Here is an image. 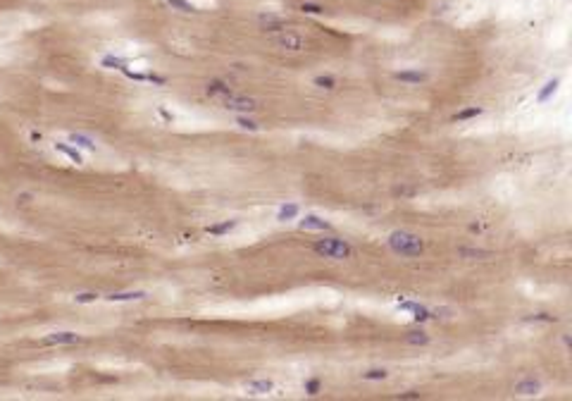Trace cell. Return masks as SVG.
Wrapping results in <instances>:
<instances>
[{
    "label": "cell",
    "mask_w": 572,
    "mask_h": 401,
    "mask_svg": "<svg viewBox=\"0 0 572 401\" xmlns=\"http://www.w3.org/2000/svg\"><path fill=\"white\" fill-rule=\"evenodd\" d=\"M479 115H481V108H477V105H474V108H465V110H460V112H458V115H455L453 119H455V122H465V119L479 117Z\"/></svg>",
    "instance_id": "21"
},
{
    "label": "cell",
    "mask_w": 572,
    "mask_h": 401,
    "mask_svg": "<svg viewBox=\"0 0 572 401\" xmlns=\"http://www.w3.org/2000/svg\"><path fill=\"white\" fill-rule=\"evenodd\" d=\"M234 227H236V220H227V222H222V225H212V227H208V234H212V237H222V234L231 232Z\"/></svg>",
    "instance_id": "19"
},
{
    "label": "cell",
    "mask_w": 572,
    "mask_h": 401,
    "mask_svg": "<svg viewBox=\"0 0 572 401\" xmlns=\"http://www.w3.org/2000/svg\"><path fill=\"white\" fill-rule=\"evenodd\" d=\"M74 301H76V303H93V301H98V294L81 292V294H76V296H74Z\"/></svg>",
    "instance_id": "27"
},
{
    "label": "cell",
    "mask_w": 572,
    "mask_h": 401,
    "mask_svg": "<svg viewBox=\"0 0 572 401\" xmlns=\"http://www.w3.org/2000/svg\"><path fill=\"white\" fill-rule=\"evenodd\" d=\"M386 370L384 368H370V370H365L363 373V380H367V382H379V380H386Z\"/></svg>",
    "instance_id": "20"
},
{
    "label": "cell",
    "mask_w": 572,
    "mask_h": 401,
    "mask_svg": "<svg viewBox=\"0 0 572 401\" xmlns=\"http://www.w3.org/2000/svg\"><path fill=\"white\" fill-rule=\"evenodd\" d=\"M272 389H274L272 380H251V382H246V394H251V396H265Z\"/></svg>",
    "instance_id": "6"
},
{
    "label": "cell",
    "mask_w": 572,
    "mask_h": 401,
    "mask_svg": "<svg viewBox=\"0 0 572 401\" xmlns=\"http://www.w3.org/2000/svg\"><path fill=\"white\" fill-rule=\"evenodd\" d=\"M100 64L108 67V70H119V72H124V70L129 67L127 60H119V57H115V55H105V57L100 60Z\"/></svg>",
    "instance_id": "14"
},
{
    "label": "cell",
    "mask_w": 572,
    "mask_h": 401,
    "mask_svg": "<svg viewBox=\"0 0 572 401\" xmlns=\"http://www.w3.org/2000/svg\"><path fill=\"white\" fill-rule=\"evenodd\" d=\"M205 91H208V96H219V98H224V96L231 93V86H229L227 82H222V79H212V82L205 86Z\"/></svg>",
    "instance_id": "8"
},
{
    "label": "cell",
    "mask_w": 572,
    "mask_h": 401,
    "mask_svg": "<svg viewBox=\"0 0 572 401\" xmlns=\"http://www.w3.org/2000/svg\"><path fill=\"white\" fill-rule=\"evenodd\" d=\"M69 141H72L74 146H79V148H89V151H96V141H93L91 137H84V134H69Z\"/></svg>",
    "instance_id": "17"
},
{
    "label": "cell",
    "mask_w": 572,
    "mask_h": 401,
    "mask_svg": "<svg viewBox=\"0 0 572 401\" xmlns=\"http://www.w3.org/2000/svg\"><path fill=\"white\" fill-rule=\"evenodd\" d=\"M274 46L289 50V53H300V50H305V38L300 34H293V31H284L274 38Z\"/></svg>",
    "instance_id": "3"
},
{
    "label": "cell",
    "mask_w": 572,
    "mask_h": 401,
    "mask_svg": "<svg viewBox=\"0 0 572 401\" xmlns=\"http://www.w3.org/2000/svg\"><path fill=\"white\" fill-rule=\"evenodd\" d=\"M315 86H319V89H334L336 86V79L334 77H315Z\"/></svg>",
    "instance_id": "25"
},
{
    "label": "cell",
    "mask_w": 572,
    "mask_h": 401,
    "mask_svg": "<svg viewBox=\"0 0 572 401\" xmlns=\"http://www.w3.org/2000/svg\"><path fill=\"white\" fill-rule=\"evenodd\" d=\"M539 389H541V382H536V380H522V382L515 384V392L522 394V396H534V394H539Z\"/></svg>",
    "instance_id": "11"
},
{
    "label": "cell",
    "mask_w": 572,
    "mask_h": 401,
    "mask_svg": "<svg viewBox=\"0 0 572 401\" xmlns=\"http://www.w3.org/2000/svg\"><path fill=\"white\" fill-rule=\"evenodd\" d=\"M79 342H81V337H79L76 332H53V335L43 337V344H48V347H60V344H79Z\"/></svg>",
    "instance_id": "5"
},
{
    "label": "cell",
    "mask_w": 572,
    "mask_h": 401,
    "mask_svg": "<svg viewBox=\"0 0 572 401\" xmlns=\"http://www.w3.org/2000/svg\"><path fill=\"white\" fill-rule=\"evenodd\" d=\"M396 79L403 84H420L427 79L425 72H413V70H405V72H396Z\"/></svg>",
    "instance_id": "12"
},
{
    "label": "cell",
    "mask_w": 572,
    "mask_h": 401,
    "mask_svg": "<svg viewBox=\"0 0 572 401\" xmlns=\"http://www.w3.org/2000/svg\"><path fill=\"white\" fill-rule=\"evenodd\" d=\"M555 91H558V79H548V82L544 84V89H541V91H539V96H536V100H539V103H546V100L551 98V96H553Z\"/></svg>",
    "instance_id": "16"
},
{
    "label": "cell",
    "mask_w": 572,
    "mask_h": 401,
    "mask_svg": "<svg viewBox=\"0 0 572 401\" xmlns=\"http://www.w3.org/2000/svg\"><path fill=\"white\" fill-rule=\"evenodd\" d=\"M236 124H238L241 129H251V131H258V129H260V124H258V122L243 117V115H238V117H236Z\"/></svg>",
    "instance_id": "24"
},
{
    "label": "cell",
    "mask_w": 572,
    "mask_h": 401,
    "mask_svg": "<svg viewBox=\"0 0 572 401\" xmlns=\"http://www.w3.org/2000/svg\"><path fill=\"white\" fill-rule=\"evenodd\" d=\"M300 12H305V15H322V12H324V5H317V3H303V5H300Z\"/></svg>",
    "instance_id": "23"
},
{
    "label": "cell",
    "mask_w": 572,
    "mask_h": 401,
    "mask_svg": "<svg viewBox=\"0 0 572 401\" xmlns=\"http://www.w3.org/2000/svg\"><path fill=\"white\" fill-rule=\"evenodd\" d=\"M405 342L413 344V347H425V344H429V335L427 332H422V329H415V332H408Z\"/></svg>",
    "instance_id": "18"
},
{
    "label": "cell",
    "mask_w": 572,
    "mask_h": 401,
    "mask_svg": "<svg viewBox=\"0 0 572 401\" xmlns=\"http://www.w3.org/2000/svg\"><path fill=\"white\" fill-rule=\"evenodd\" d=\"M527 320H546V322H551L553 318H551V315H546V313H536V315H529Z\"/></svg>",
    "instance_id": "28"
},
{
    "label": "cell",
    "mask_w": 572,
    "mask_h": 401,
    "mask_svg": "<svg viewBox=\"0 0 572 401\" xmlns=\"http://www.w3.org/2000/svg\"><path fill=\"white\" fill-rule=\"evenodd\" d=\"M315 253H319L322 258H332V260H346L353 255V248L348 241L336 237H327V239H317L315 241Z\"/></svg>",
    "instance_id": "2"
},
{
    "label": "cell",
    "mask_w": 572,
    "mask_h": 401,
    "mask_svg": "<svg viewBox=\"0 0 572 401\" xmlns=\"http://www.w3.org/2000/svg\"><path fill=\"white\" fill-rule=\"evenodd\" d=\"M298 213H300V208L296 206V203H284L282 208H279V213H277V220H282V222H286V220H296L298 218Z\"/></svg>",
    "instance_id": "13"
},
{
    "label": "cell",
    "mask_w": 572,
    "mask_h": 401,
    "mask_svg": "<svg viewBox=\"0 0 572 401\" xmlns=\"http://www.w3.org/2000/svg\"><path fill=\"white\" fill-rule=\"evenodd\" d=\"M258 22H260V27H263L265 31H279V29H284V24H286L282 17H274V15H260Z\"/></svg>",
    "instance_id": "9"
},
{
    "label": "cell",
    "mask_w": 572,
    "mask_h": 401,
    "mask_svg": "<svg viewBox=\"0 0 572 401\" xmlns=\"http://www.w3.org/2000/svg\"><path fill=\"white\" fill-rule=\"evenodd\" d=\"M55 151H60V153H64L72 163H76V165H84V155L76 151L74 146H69V144H62V141H55Z\"/></svg>",
    "instance_id": "10"
},
{
    "label": "cell",
    "mask_w": 572,
    "mask_h": 401,
    "mask_svg": "<svg viewBox=\"0 0 572 401\" xmlns=\"http://www.w3.org/2000/svg\"><path fill=\"white\" fill-rule=\"evenodd\" d=\"M389 246L393 253L398 255H408V258H415L425 251V241L413 234V232H405V229H396L389 234Z\"/></svg>",
    "instance_id": "1"
},
{
    "label": "cell",
    "mask_w": 572,
    "mask_h": 401,
    "mask_svg": "<svg viewBox=\"0 0 572 401\" xmlns=\"http://www.w3.org/2000/svg\"><path fill=\"white\" fill-rule=\"evenodd\" d=\"M319 389H322V382H319V377H312V380H308V382H305V392H308L310 396L319 394Z\"/></svg>",
    "instance_id": "26"
},
{
    "label": "cell",
    "mask_w": 572,
    "mask_h": 401,
    "mask_svg": "<svg viewBox=\"0 0 572 401\" xmlns=\"http://www.w3.org/2000/svg\"><path fill=\"white\" fill-rule=\"evenodd\" d=\"M298 227L300 229H312V232H324V229H329V222L317 218V215H305V218L298 222Z\"/></svg>",
    "instance_id": "7"
},
{
    "label": "cell",
    "mask_w": 572,
    "mask_h": 401,
    "mask_svg": "<svg viewBox=\"0 0 572 401\" xmlns=\"http://www.w3.org/2000/svg\"><path fill=\"white\" fill-rule=\"evenodd\" d=\"M224 108L231 110V112H253V110H258V100L229 93V96H224Z\"/></svg>",
    "instance_id": "4"
},
{
    "label": "cell",
    "mask_w": 572,
    "mask_h": 401,
    "mask_svg": "<svg viewBox=\"0 0 572 401\" xmlns=\"http://www.w3.org/2000/svg\"><path fill=\"white\" fill-rule=\"evenodd\" d=\"M138 299H145V292H115L110 294L108 301H138Z\"/></svg>",
    "instance_id": "15"
},
{
    "label": "cell",
    "mask_w": 572,
    "mask_h": 401,
    "mask_svg": "<svg viewBox=\"0 0 572 401\" xmlns=\"http://www.w3.org/2000/svg\"><path fill=\"white\" fill-rule=\"evenodd\" d=\"M167 5L174 10H179V12H196V8L191 5L189 0H167Z\"/></svg>",
    "instance_id": "22"
}]
</instances>
